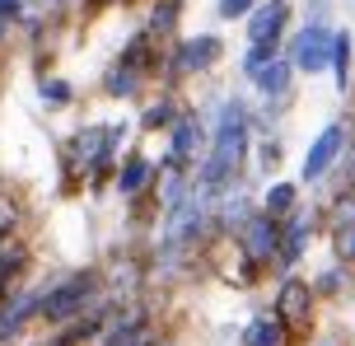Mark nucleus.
Wrapping results in <instances>:
<instances>
[{"instance_id":"f257e3e1","label":"nucleus","mask_w":355,"mask_h":346,"mask_svg":"<svg viewBox=\"0 0 355 346\" xmlns=\"http://www.w3.org/2000/svg\"><path fill=\"white\" fill-rule=\"evenodd\" d=\"M206 122H211V146L201 155V164H196V187L215 197V192H225L230 182L248 178V159H252V103L243 94H220L206 112Z\"/></svg>"},{"instance_id":"f03ea898","label":"nucleus","mask_w":355,"mask_h":346,"mask_svg":"<svg viewBox=\"0 0 355 346\" xmlns=\"http://www.w3.org/2000/svg\"><path fill=\"white\" fill-rule=\"evenodd\" d=\"M103 295L107 291H103V272H98V267H66V272L42 276V313H37V323H42V328L75 323V318H85Z\"/></svg>"},{"instance_id":"7ed1b4c3","label":"nucleus","mask_w":355,"mask_h":346,"mask_svg":"<svg viewBox=\"0 0 355 346\" xmlns=\"http://www.w3.org/2000/svg\"><path fill=\"white\" fill-rule=\"evenodd\" d=\"M225 61V37L220 33H178L164 47V66H159V85L168 89H187L192 80L211 75Z\"/></svg>"},{"instance_id":"20e7f679","label":"nucleus","mask_w":355,"mask_h":346,"mask_svg":"<svg viewBox=\"0 0 355 346\" xmlns=\"http://www.w3.org/2000/svg\"><path fill=\"white\" fill-rule=\"evenodd\" d=\"M318 291H313V281L300 272H285L276 276V291H271V313L285 323V332L295 337V342H309L313 328H318Z\"/></svg>"},{"instance_id":"39448f33","label":"nucleus","mask_w":355,"mask_h":346,"mask_svg":"<svg viewBox=\"0 0 355 346\" xmlns=\"http://www.w3.org/2000/svg\"><path fill=\"white\" fill-rule=\"evenodd\" d=\"M206 146H211V122H206V112H201V108H192V103H187V108H182V117L164 131L159 164L164 168H182V173H196V164H201Z\"/></svg>"},{"instance_id":"423d86ee","label":"nucleus","mask_w":355,"mask_h":346,"mask_svg":"<svg viewBox=\"0 0 355 346\" xmlns=\"http://www.w3.org/2000/svg\"><path fill=\"white\" fill-rule=\"evenodd\" d=\"M351 136H355L351 117H332V122L309 141V150H304V159H300V182H304V187H322V182L332 178V168L341 164V155H346V146H351Z\"/></svg>"},{"instance_id":"0eeeda50","label":"nucleus","mask_w":355,"mask_h":346,"mask_svg":"<svg viewBox=\"0 0 355 346\" xmlns=\"http://www.w3.org/2000/svg\"><path fill=\"white\" fill-rule=\"evenodd\" d=\"M322 234V201H300L290 216L281 220V253H276V276L300 272V262Z\"/></svg>"},{"instance_id":"6e6552de","label":"nucleus","mask_w":355,"mask_h":346,"mask_svg":"<svg viewBox=\"0 0 355 346\" xmlns=\"http://www.w3.org/2000/svg\"><path fill=\"white\" fill-rule=\"evenodd\" d=\"M332 33H337V24L332 19H304L300 28H290V37H285V56L295 61V71H300V80L309 75H327V66H332Z\"/></svg>"},{"instance_id":"1a4fd4ad","label":"nucleus","mask_w":355,"mask_h":346,"mask_svg":"<svg viewBox=\"0 0 355 346\" xmlns=\"http://www.w3.org/2000/svg\"><path fill=\"white\" fill-rule=\"evenodd\" d=\"M230 243H234V253L243 257V262H252L262 276L276 272V253H281V220L266 216L262 206H257V211H252V216L234 230Z\"/></svg>"},{"instance_id":"9d476101","label":"nucleus","mask_w":355,"mask_h":346,"mask_svg":"<svg viewBox=\"0 0 355 346\" xmlns=\"http://www.w3.org/2000/svg\"><path fill=\"white\" fill-rule=\"evenodd\" d=\"M37 313H42V281H24L15 295H5L0 300V346H19L37 323Z\"/></svg>"},{"instance_id":"9b49d317","label":"nucleus","mask_w":355,"mask_h":346,"mask_svg":"<svg viewBox=\"0 0 355 346\" xmlns=\"http://www.w3.org/2000/svg\"><path fill=\"white\" fill-rule=\"evenodd\" d=\"M155 182H159V159L145 155V150H126L122 159H117V168H112V192H117L126 206L150 201Z\"/></svg>"},{"instance_id":"f8f14e48","label":"nucleus","mask_w":355,"mask_h":346,"mask_svg":"<svg viewBox=\"0 0 355 346\" xmlns=\"http://www.w3.org/2000/svg\"><path fill=\"white\" fill-rule=\"evenodd\" d=\"M295 0H257V10L243 19V37L248 42H285L295 28Z\"/></svg>"},{"instance_id":"ddd939ff","label":"nucleus","mask_w":355,"mask_h":346,"mask_svg":"<svg viewBox=\"0 0 355 346\" xmlns=\"http://www.w3.org/2000/svg\"><path fill=\"white\" fill-rule=\"evenodd\" d=\"M182 108H187L182 89H168V85H159V89H150V94L141 98L136 131H141V136H164V131H168L178 117H182Z\"/></svg>"},{"instance_id":"4468645a","label":"nucleus","mask_w":355,"mask_h":346,"mask_svg":"<svg viewBox=\"0 0 355 346\" xmlns=\"http://www.w3.org/2000/svg\"><path fill=\"white\" fill-rule=\"evenodd\" d=\"M24 281H33V243H28V230L0 239V300L15 295Z\"/></svg>"},{"instance_id":"2eb2a0df","label":"nucleus","mask_w":355,"mask_h":346,"mask_svg":"<svg viewBox=\"0 0 355 346\" xmlns=\"http://www.w3.org/2000/svg\"><path fill=\"white\" fill-rule=\"evenodd\" d=\"M155 89V80L145 71H136V66H126V61H107L103 66V75H98V94L103 98H112V103H141L145 94Z\"/></svg>"},{"instance_id":"dca6fc26","label":"nucleus","mask_w":355,"mask_h":346,"mask_svg":"<svg viewBox=\"0 0 355 346\" xmlns=\"http://www.w3.org/2000/svg\"><path fill=\"white\" fill-rule=\"evenodd\" d=\"M300 201H304V182L300 178H266L262 187H257V206H262L266 216H276V220H285Z\"/></svg>"},{"instance_id":"f3484780","label":"nucleus","mask_w":355,"mask_h":346,"mask_svg":"<svg viewBox=\"0 0 355 346\" xmlns=\"http://www.w3.org/2000/svg\"><path fill=\"white\" fill-rule=\"evenodd\" d=\"M182 5H187V0H145L141 28L155 33L159 42H173V37L182 33Z\"/></svg>"},{"instance_id":"a211bd4d","label":"nucleus","mask_w":355,"mask_h":346,"mask_svg":"<svg viewBox=\"0 0 355 346\" xmlns=\"http://www.w3.org/2000/svg\"><path fill=\"white\" fill-rule=\"evenodd\" d=\"M239 346H295V337L285 332V323L271 309H257L239 332Z\"/></svg>"},{"instance_id":"6ab92c4d","label":"nucleus","mask_w":355,"mask_h":346,"mask_svg":"<svg viewBox=\"0 0 355 346\" xmlns=\"http://www.w3.org/2000/svg\"><path fill=\"white\" fill-rule=\"evenodd\" d=\"M327 75L337 80L341 98L355 94V37H351V28H337L332 33V66H327Z\"/></svg>"},{"instance_id":"aec40b11","label":"nucleus","mask_w":355,"mask_h":346,"mask_svg":"<svg viewBox=\"0 0 355 346\" xmlns=\"http://www.w3.org/2000/svg\"><path fill=\"white\" fill-rule=\"evenodd\" d=\"M285 164V141L281 136H271V131H257V136H252V159H248V173L252 178H271V173H276V168Z\"/></svg>"},{"instance_id":"412c9836","label":"nucleus","mask_w":355,"mask_h":346,"mask_svg":"<svg viewBox=\"0 0 355 346\" xmlns=\"http://www.w3.org/2000/svg\"><path fill=\"white\" fill-rule=\"evenodd\" d=\"M309 281H313V291H318L322 304H332V300H341V295L351 291V267L332 257V262H327V267H318V272L309 276Z\"/></svg>"},{"instance_id":"4be33fe9","label":"nucleus","mask_w":355,"mask_h":346,"mask_svg":"<svg viewBox=\"0 0 355 346\" xmlns=\"http://www.w3.org/2000/svg\"><path fill=\"white\" fill-rule=\"evenodd\" d=\"M19 230H28V206L15 187H0V239L19 234Z\"/></svg>"},{"instance_id":"5701e85b","label":"nucleus","mask_w":355,"mask_h":346,"mask_svg":"<svg viewBox=\"0 0 355 346\" xmlns=\"http://www.w3.org/2000/svg\"><path fill=\"white\" fill-rule=\"evenodd\" d=\"M37 98H42V108H71L75 103V85L66 80V75H37Z\"/></svg>"},{"instance_id":"b1692460","label":"nucleus","mask_w":355,"mask_h":346,"mask_svg":"<svg viewBox=\"0 0 355 346\" xmlns=\"http://www.w3.org/2000/svg\"><path fill=\"white\" fill-rule=\"evenodd\" d=\"M281 52H285V42H248V47H243V56H239V75H243V80H248V75H257L271 56H281Z\"/></svg>"},{"instance_id":"393cba45","label":"nucleus","mask_w":355,"mask_h":346,"mask_svg":"<svg viewBox=\"0 0 355 346\" xmlns=\"http://www.w3.org/2000/svg\"><path fill=\"white\" fill-rule=\"evenodd\" d=\"M257 10V0H215V19L220 24H243Z\"/></svg>"},{"instance_id":"a878e982","label":"nucleus","mask_w":355,"mask_h":346,"mask_svg":"<svg viewBox=\"0 0 355 346\" xmlns=\"http://www.w3.org/2000/svg\"><path fill=\"white\" fill-rule=\"evenodd\" d=\"M37 0H0V19L10 24V28H19L24 24V15H33Z\"/></svg>"},{"instance_id":"bb28decb","label":"nucleus","mask_w":355,"mask_h":346,"mask_svg":"<svg viewBox=\"0 0 355 346\" xmlns=\"http://www.w3.org/2000/svg\"><path fill=\"white\" fill-rule=\"evenodd\" d=\"M126 5H141V0H85V10H126Z\"/></svg>"},{"instance_id":"cd10ccee","label":"nucleus","mask_w":355,"mask_h":346,"mask_svg":"<svg viewBox=\"0 0 355 346\" xmlns=\"http://www.w3.org/2000/svg\"><path fill=\"white\" fill-rule=\"evenodd\" d=\"M10 37H15V28H10V24H5V19H0V52H5V47H10Z\"/></svg>"},{"instance_id":"c85d7f7f","label":"nucleus","mask_w":355,"mask_h":346,"mask_svg":"<svg viewBox=\"0 0 355 346\" xmlns=\"http://www.w3.org/2000/svg\"><path fill=\"white\" fill-rule=\"evenodd\" d=\"M304 346H341V342H332V337H318V342H304Z\"/></svg>"},{"instance_id":"c756f323","label":"nucleus","mask_w":355,"mask_h":346,"mask_svg":"<svg viewBox=\"0 0 355 346\" xmlns=\"http://www.w3.org/2000/svg\"><path fill=\"white\" fill-rule=\"evenodd\" d=\"M346 187H351V192H355V159H351V178H346Z\"/></svg>"},{"instance_id":"7c9ffc66","label":"nucleus","mask_w":355,"mask_h":346,"mask_svg":"<svg viewBox=\"0 0 355 346\" xmlns=\"http://www.w3.org/2000/svg\"><path fill=\"white\" fill-rule=\"evenodd\" d=\"M37 5H47V10H56V5H61V0H37Z\"/></svg>"},{"instance_id":"2f4dec72","label":"nucleus","mask_w":355,"mask_h":346,"mask_svg":"<svg viewBox=\"0 0 355 346\" xmlns=\"http://www.w3.org/2000/svg\"><path fill=\"white\" fill-rule=\"evenodd\" d=\"M155 346H178V342H168V337H159V342H155Z\"/></svg>"}]
</instances>
